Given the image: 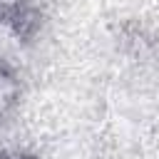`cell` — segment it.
Returning <instances> with one entry per match:
<instances>
[{"mask_svg":"<svg viewBox=\"0 0 159 159\" xmlns=\"http://www.w3.org/2000/svg\"><path fill=\"white\" fill-rule=\"evenodd\" d=\"M15 99H17V80H15L12 70L0 62V122L12 109Z\"/></svg>","mask_w":159,"mask_h":159,"instance_id":"6da1fadb","label":"cell"},{"mask_svg":"<svg viewBox=\"0 0 159 159\" xmlns=\"http://www.w3.org/2000/svg\"><path fill=\"white\" fill-rule=\"evenodd\" d=\"M0 159H32L27 154H0Z\"/></svg>","mask_w":159,"mask_h":159,"instance_id":"7a4b0ae2","label":"cell"},{"mask_svg":"<svg viewBox=\"0 0 159 159\" xmlns=\"http://www.w3.org/2000/svg\"><path fill=\"white\" fill-rule=\"evenodd\" d=\"M5 12H7V7H2V2H0V20H5Z\"/></svg>","mask_w":159,"mask_h":159,"instance_id":"3957f363","label":"cell"}]
</instances>
